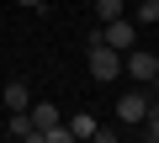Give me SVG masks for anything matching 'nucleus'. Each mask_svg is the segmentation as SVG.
Masks as SVG:
<instances>
[{
    "instance_id": "1",
    "label": "nucleus",
    "mask_w": 159,
    "mask_h": 143,
    "mask_svg": "<svg viewBox=\"0 0 159 143\" xmlns=\"http://www.w3.org/2000/svg\"><path fill=\"white\" fill-rule=\"evenodd\" d=\"M85 69H90V80H101V85H111L117 74H122V53L111 48V42H85Z\"/></svg>"
},
{
    "instance_id": "2",
    "label": "nucleus",
    "mask_w": 159,
    "mask_h": 143,
    "mask_svg": "<svg viewBox=\"0 0 159 143\" xmlns=\"http://www.w3.org/2000/svg\"><path fill=\"white\" fill-rule=\"evenodd\" d=\"M122 74H127L133 85H148V80L159 74V53H154V48H127V58H122Z\"/></svg>"
},
{
    "instance_id": "3",
    "label": "nucleus",
    "mask_w": 159,
    "mask_h": 143,
    "mask_svg": "<svg viewBox=\"0 0 159 143\" xmlns=\"http://www.w3.org/2000/svg\"><path fill=\"white\" fill-rule=\"evenodd\" d=\"M148 101H154V90H122V96H117V117H122L127 127H138V122L148 117Z\"/></svg>"
},
{
    "instance_id": "4",
    "label": "nucleus",
    "mask_w": 159,
    "mask_h": 143,
    "mask_svg": "<svg viewBox=\"0 0 159 143\" xmlns=\"http://www.w3.org/2000/svg\"><path fill=\"white\" fill-rule=\"evenodd\" d=\"M101 42H111L117 53H127V48L138 42V27H133L127 16H111V21H101Z\"/></svg>"
},
{
    "instance_id": "5",
    "label": "nucleus",
    "mask_w": 159,
    "mask_h": 143,
    "mask_svg": "<svg viewBox=\"0 0 159 143\" xmlns=\"http://www.w3.org/2000/svg\"><path fill=\"white\" fill-rule=\"evenodd\" d=\"M27 117H32V127L43 132V127H53V122H58V106H53V101H32V106H27Z\"/></svg>"
},
{
    "instance_id": "6",
    "label": "nucleus",
    "mask_w": 159,
    "mask_h": 143,
    "mask_svg": "<svg viewBox=\"0 0 159 143\" xmlns=\"http://www.w3.org/2000/svg\"><path fill=\"white\" fill-rule=\"evenodd\" d=\"M6 106H11V111H27V106H32V90H27V80H11V85H6Z\"/></svg>"
},
{
    "instance_id": "7",
    "label": "nucleus",
    "mask_w": 159,
    "mask_h": 143,
    "mask_svg": "<svg viewBox=\"0 0 159 143\" xmlns=\"http://www.w3.org/2000/svg\"><path fill=\"white\" fill-rule=\"evenodd\" d=\"M6 132H11V138H37V127H32L27 111H11V117H6Z\"/></svg>"
},
{
    "instance_id": "8",
    "label": "nucleus",
    "mask_w": 159,
    "mask_h": 143,
    "mask_svg": "<svg viewBox=\"0 0 159 143\" xmlns=\"http://www.w3.org/2000/svg\"><path fill=\"white\" fill-rule=\"evenodd\" d=\"M69 132H74V138H96V117H90V111L69 117Z\"/></svg>"
},
{
    "instance_id": "9",
    "label": "nucleus",
    "mask_w": 159,
    "mask_h": 143,
    "mask_svg": "<svg viewBox=\"0 0 159 143\" xmlns=\"http://www.w3.org/2000/svg\"><path fill=\"white\" fill-rule=\"evenodd\" d=\"M138 127H143V138H148V143H159V101H148V117H143Z\"/></svg>"
},
{
    "instance_id": "10",
    "label": "nucleus",
    "mask_w": 159,
    "mask_h": 143,
    "mask_svg": "<svg viewBox=\"0 0 159 143\" xmlns=\"http://www.w3.org/2000/svg\"><path fill=\"white\" fill-rule=\"evenodd\" d=\"M96 16H101V21H111V16H122V0H96Z\"/></svg>"
},
{
    "instance_id": "11",
    "label": "nucleus",
    "mask_w": 159,
    "mask_h": 143,
    "mask_svg": "<svg viewBox=\"0 0 159 143\" xmlns=\"http://www.w3.org/2000/svg\"><path fill=\"white\" fill-rule=\"evenodd\" d=\"M138 21H159V0H143V6H138Z\"/></svg>"
},
{
    "instance_id": "12",
    "label": "nucleus",
    "mask_w": 159,
    "mask_h": 143,
    "mask_svg": "<svg viewBox=\"0 0 159 143\" xmlns=\"http://www.w3.org/2000/svg\"><path fill=\"white\" fill-rule=\"evenodd\" d=\"M16 6H27V11H43V6H48V0H16Z\"/></svg>"
},
{
    "instance_id": "13",
    "label": "nucleus",
    "mask_w": 159,
    "mask_h": 143,
    "mask_svg": "<svg viewBox=\"0 0 159 143\" xmlns=\"http://www.w3.org/2000/svg\"><path fill=\"white\" fill-rule=\"evenodd\" d=\"M148 90H154V101H159V74H154V80H148Z\"/></svg>"
}]
</instances>
